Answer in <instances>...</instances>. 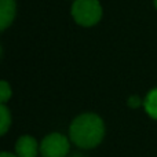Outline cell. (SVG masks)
Listing matches in <instances>:
<instances>
[{
	"mask_svg": "<svg viewBox=\"0 0 157 157\" xmlns=\"http://www.w3.org/2000/svg\"><path fill=\"white\" fill-rule=\"evenodd\" d=\"M0 57H2V46H0Z\"/></svg>",
	"mask_w": 157,
	"mask_h": 157,
	"instance_id": "12",
	"label": "cell"
},
{
	"mask_svg": "<svg viewBox=\"0 0 157 157\" xmlns=\"http://www.w3.org/2000/svg\"><path fill=\"white\" fill-rule=\"evenodd\" d=\"M15 0H0V32L7 29L15 19Z\"/></svg>",
	"mask_w": 157,
	"mask_h": 157,
	"instance_id": "5",
	"label": "cell"
},
{
	"mask_svg": "<svg viewBox=\"0 0 157 157\" xmlns=\"http://www.w3.org/2000/svg\"><path fill=\"white\" fill-rule=\"evenodd\" d=\"M40 152V145L33 136L22 135L17 139L15 155L18 157H37Z\"/></svg>",
	"mask_w": 157,
	"mask_h": 157,
	"instance_id": "4",
	"label": "cell"
},
{
	"mask_svg": "<svg viewBox=\"0 0 157 157\" xmlns=\"http://www.w3.org/2000/svg\"><path fill=\"white\" fill-rule=\"evenodd\" d=\"M0 157H18V156L10 152H0Z\"/></svg>",
	"mask_w": 157,
	"mask_h": 157,
	"instance_id": "10",
	"label": "cell"
},
{
	"mask_svg": "<svg viewBox=\"0 0 157 157\" xmlns=\"http://www.w3.org/2000/svg\"><path fill=\"white\" fill-rule=\"evenodd\" d=\"M144 106L146 113L152 119L157 120V88H153L147 92L146 98L144 99Z\"/></svg>",
	"mask_w": 157,
	"mask_h": 157,
	"instance_id": "6",
	"label": "cell"
},
{
	"mask_svg": "<svg viewBox=\"0 0 157 157\" xmlns=\"http://www.w3.org/2000/svg\"><path fill=\"white\" fill-rule=\"evenodd\" d=\"M153 4H155V7L157 8V0H153Z\"/></svg>",
	"mask_w": 157,
	"mask_h": 157,
	"instance_id": "11",
	"label": "cell"
},
{
	"mask_svg": "<svg viewBox=\"0 0 157 157\" xmlns=\"http://www.w3.org/2000/svg\"><path fill=\"white\" fill-rule=\"evenodd\" d=\"M127 105L130 106V108H132V109H136V108H139L141 105H144V101H142L139 97H136V95H132V97L128 98Z\"/></svg>",
	"mask_w": 157,
	"mask_h": 157,
	"instance_id": "9",
	"label": "cell"
},
{
	"mask_svg": "<svg viewBox=\"0 0 157 157\" xmlns=\"http://www.w3.org/2000/svg\"><path fill=\"white\" fill-rule=\"evenodd\" d=\"M13 95L11 86L4 80H0V103H7Z\"/></svg>",
	"mask_w": 157,
	"mask_h": 157,
	"instance_id": "8",
	"label": "cell"
},
{
	"mask_svg": "<svg viewBox=\"0 0 157 157\" xmlns=\"http://www.w3.org/2000/svg\"><path fill=\"white\" fill-rule=\"evenodd\" d=\"M11 127V113L6 103H0V136H3Z\"/></svg>",
	"mask_w": 157,
	"mask_h": 157,
	"instance_id": "7",
	"label": "cell"
},
{
	"mask_svg": "<svg viewBox=\"0 0 157 157\" xmlns=\"http://www.w3.org/2000/svg\"><path fill=\"white\" fill-rule=\"evenodd\" d=\"M71 13L77 25L91 28L101 21L103 11L99 0H75Z\"/></svg>",
	"mask_w": 157,
	"mask_h": 157,
	"instance_id": "2",
	"label": "cell"
},
{
	"mask_svg": "<svg viewBox=\"0 0 157 157\" xmlns=\"http://www.w3.org/2000/svg\"><path fill=\"white\" fill-rule=\"evenodd\" d=\"M71 141L80 149H94L105 136L103 120L95 113H83L69 127Z\"/></svg>",
	"mask_w": 157,
	"mask_h": 157,
	"instance_id": "1",
	"label": "cell"
},
{
	"mask_svg": "<svg viewBox=\"0 0 157 157\" xmlns=\"http://www.w3.org/2000/svg\"><path fill=\"white\" fill-rule=\"evenodd\" d=\"M71 150V142L59 132H51L43 138L40 153L43 157H66Z\"/></svg>",
	"mask_w": 157,
	"mask_h": 157,
	"instance_id": "3",
	"label": "cell"
}]
</instances>
